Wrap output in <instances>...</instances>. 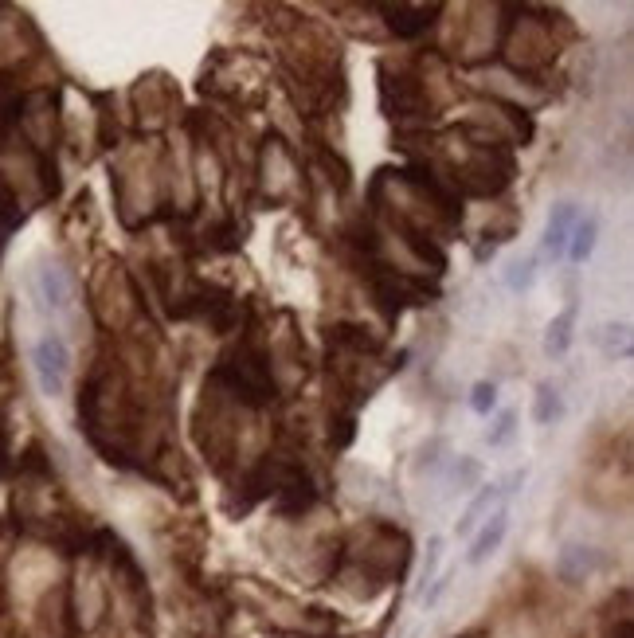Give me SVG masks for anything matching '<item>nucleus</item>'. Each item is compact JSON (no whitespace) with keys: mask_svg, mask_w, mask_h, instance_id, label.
Here are the masks:
<instances>
[{"mask_svg":"<svg viewBox=\"0 0 634 638\" xmlns=\"http://www.w3.org/2000/svg\"><path fill=\"white\" fill-rule=\"evenodd\" d=\"M537 255H529V259H513L509 267H505V286L513 290V294H525V290H533V282H537Z\"/></svg>","mask_w":634,"mask_h":638,"instance_id":"11","label":"nucleus"},{"mask_svg":"<svg viewBox=\"0 0 634 638\" xmlns=\"http://www.w3.org/2000/svg\"><path fill=\"white\" fill-rule=\"evenodd\" d=\"M32 368H36V380H40V392L44 396H63L67 392V380H71V349L59 333H44L36 337L32 345Z\"/></svg>","mask_w":634,"mask_h":638,"instance_id":"1","label":"nucleus"},{"mask_svg":"<svg viewBox=\"0 0 634 638\" xmlns=\"http://www.w3.org/2000/svg\"><path fill=\"white\" fill-rule=\"evenodd\" d=\"M470 408L478 411V415H490V411L498 408V384L494 380H478L470 388Z\"/></svg>","mask_w":634,"mask_h":638,"instance_id":"15","label":"nucleus"},{"mask_svg":"<svg viewBox=\"0 0 634 638\" xmlns=\"http://www.w3.org/2000/svg\"><path fill=\"white\" fill-rule=\"evenodd\" d=\"M498 505H505V502H501L498 486H482V490H478V498L470 502V509L462 513V521H458V533H474V529L486 521V513H494Z\"/></svg>","mask_w":634,"mask_h":638,"instance_id":"9","label":"nucleus"},{"mask_svg":"<svg viewBox=\"0 0 634 638\" xmlns=\"http://www.w3.org/2000/svg\"><path fill=\"white\" fill-rule=\"evenodd\" d=\"M533 419H537L541 427H552V423H560V419H564V396H560V388H556V384H541V388H537Z\"/></svg>","mask_w":634,"mask_h":638,"instance_id":"10","label":"nucleus"},{"mask_svg":"<svg viewBox=\"0 0 634 638\" xmlns=\"http://www.w3.org/2000/svg\"><path fill=\"white\" fill-rule=\"evenodd\" d=\"M505 533H509V505H498V509H494L482 525H478V533H474V541H470L466 560H470V564L490 560V556L501 548V541H505Z\"/></svg>","mask_w":634,"mask_h":638,"instance_id":"4","label":"nucleus"},{"mask_svg":"<svg viewBox=\"0 0 634 638\" xmlns=\"http://www.w3.org/2000/svg\"><path fill=\"white\" fill-rule=\"evenodd\" d=\"M580 220V208L572 204V200H560V204H552V212H548V224H544V243L541 251L544 255H552V259H564V251H568V235H572V224Z\"/></svg>","mask_w":634,"mask_h":638,"instance_id":"3","label":"nucleus"},{"mask_svg":"<svg viewBox=\"0 0 634 638\" xmlns=\"http://www.w3.org/2000/svg\"><path fill=\"white\" fill-rule=\"evenodd\" d=\"M572 337H576V306H568L564 314H556V318L548 321V333H544V353L560 361V357L572 349Z\"/></svg>","mask_w":634,"mask_h":638,"instance_id":"8","label":"nucleus"},{"mask_svg":"<svg viewBox=\"0 0 634 638\" xmlns=\"http://www.w3.org/2000/svg\"><path fill=\"white\" fill-rule=\"evenodd\" d=\"M36 302L44 310H63L71 302V282H67L63 267H51V263L36 267Z\"/></svg>","mask_w":634,"mask_h":638,"instance_id":"6","label":"nucleus"},{"mask_svg":"<svg viewBox=\"0 0 634 638\" xmlns=\"http://www.w3.org/2000/svg\"><path fill=\"white\" fill-rule=\"evenodd\" d=\"M599 345H603V353H619V357H627L631 353V329L627 325H603V333L595 337Z\"/></svg>","mask_w":634,"mask_h":638,"instance_id":"12","label":"nucleus"},{"mask_svg":"<svg viewBox=\"0 0 634 638\" xmlns=\"http://www.w3.org/2000/svg\"><path fill=\"white\" fill-rule=\"evenodd\" d=\"M380 12H384L388 28H392L400 40H411V36L427 32V28L439 20L443 8H439V4H384Z\"/></svg>","mask_w":634,"mask_h":638,"instance_id":"2","label":"nucleus"},{"mask_svg":"<svg viewBox=\"0 0 634 638\" xmlns=\"http://www.w3.org/2000/svg\"><path fill=\"white\" fill-rule=\"evenodd\" d=\"M595 568H603V556H599V548H591V545H564L560 556H556V572H560V580H568V584L588 580Z\"/></svg>","mask_w":634,"mask_h":638,"instance_id":"5","label":"nucleus"},{"mask_svg":"<svg viewBox=\"0 0 634 638\" xmlns=\"http://www.w3.org/2000/svg\"><path fill=\"white\" fill-rule=\"evenodd\" d=\"M451 482H454V490L478 486V482H482V462H478V458H458L451 470Z\"/></svg>","mask_w":634,"mask_h":638,"instance_id":"14","label":"nucleus"},{"mask_svg":"<svg viewBox=\"0 0 634 638\" xmlns=\"http://www.w3.org/2000/svg\"><path fill=\"white\" fill-rule=\"evenodd\" d=\"M439 560H443V537H431V541H427V556H423V564H419V595L439 576Z\"/></svg>","mask_w":634,"mask_h":638,"instance_id":"13","label":"nucleus"},{"mask_svg":"<svg viewBox=\"0 0 634 638\" xmlns=\"http://www.w3.org/2000/svg\"><path fill=\"white\" fill-rule=\"evenodd\" d=\"M595 239H599V216L595 212H580V220L572 224V235H568V259L572 263H588L591 251H595Z\"/></svg>","mask_w":634,"mask_h":638,"instance_id":"7","label":"nucleus"},{"mask_svg":"<svg viewBox=\"0 0 634 638\" xmlns=\"http://www.w3.org/2000/svg\"><path fill=\"white\" fill-rule=\"evenodd\" d=\"M513 431H517V411H501L498 423L486 431V443H490V447H501V443L513 439Z\"/></svg>","mask_w":634,"mask_h":638,"instance_id":"16","label":"nucleus"},{"mask_svg":"<svg viewBox=\"0 0 634 638\" xmlns=\"http://www.w3.org/2000/svg\"><path fill=\"white\" fill-rule=\"evenodd\" d=\"M0 224H16V212H12V200L0 192Z\"/></svg>","mask_w":634,"mask_h":638,"instance_id":"17","label":"nucleus"}]
</instances>
